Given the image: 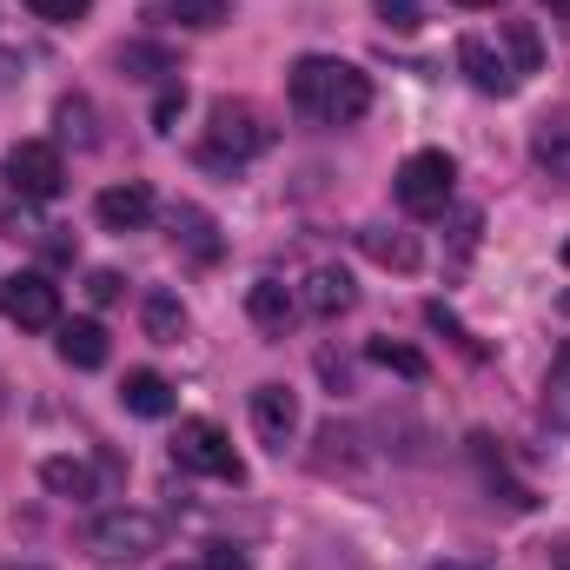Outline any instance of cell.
Returning <instances> with one entry per match:
<instances>
[{"instance_id": "6da1fadb", "label": "cell", "mask_w": 570, "mask_h": 570, "mask_svg": "<svg viewBox=\"0 0 570 570\" xmlns=\"http://www.w3.org/2000/svg\"><path fill=\"white\" fill-rule=\"evenodd\" d=\"M285 94L312 127H352L372 107V73H358L352 60H332V53H305L285 80Z\"/></svg>"}, {"instance_id": "e575fe53", "label": "cell", "mask_w": 570, "mask_h": 570, "mask_svg": "<svg viewBox=\"0 0 570 570\" xmlns=\"http://www.w3.org/2000/svg\"><path fill=\"white\" fill-rule=\"evenodd\" d=\"M438 570H464V564H438Z\"/></svg>"}, {"instance_id": "484cf974", "label": "cell", "mask_w": 570, "mask_h": 570, "mask_svg": "<svg viewBox=\"0 0 570 570\" xmlns=\"http://www.w3.org/2000/svg\"><path fill=\"white\" fill-rule=\"evenodd\" d=\"M40 20H53V27H73V20H87V7L94 0H27Z\"/></svg>"}, {"instance_id": "277c9868", "label": "cell", "mask_w": 570, "mask_h": 570, "mask_svg": "<svg viewBox=\"0 0 570 570\" xmlns=\"http://www.w3.org/2000/svg\"><path fill=\"white\" fill-rule=\"evenodd\" d=\"M213 127H206V159H259L266 146H273V127L259 120V107H246V100H213V114H206Z\"/></svg>"}, {"instance_id": "83f0119b", "label": "cell", "mask_w": 570, "mask_h": 570, "mask_svg": "<svg viewBox=\"0 0 570 570\" xmlns=\"http://www.w3.org/2000/svg\"><path fill=\"white\" fill-rule=\"evenodd\" d=\"M199 570H253V558H246L239 544H206V558H199Z\"/></svg>"}, {"instance_id": "3957f363", "label": "cell", "mask_w": 570, "mask_h": 570, "mask_svg": "<svg viewBox=\"0 0 570 570\" xmlns=\"http://www.w3.org/2000/svg\"><path fill=\"white\" fill-rule=\"evenodd\" d=\"M87 551H94L100 564H134L146 551H159V518H153V511H134V504L100 511V518L87 524Z\"/></svg>"}, {"instance_id": "603a6c76", "label": "cell", "mask_w": 570, "mask_h": 570, "mask_svg": "<svg viewBox=\"0 0 570 570\" xmlns=\"http://www.w3.org/2000/svg\"><path fill=\"white\" fill-rule=\"evenodd\" d=\"M173 20L179 27H219V20H233V0H173Z\"/></svg>"}, {"instance_id": "7c38bea8", "label": "cell", "mask_w": 570, "mask_h": 570, "mask_svg": "<svg viewBox=\"0 0 570 570\" xmlns=\"http://www.w3.org/2000/svg\"><path fill=\"white\" fill-rule=\"evenodd\" d=\"M166 226H173V246H179L186 259H199V266L219 259V226H213V213H199V206H173Z\"/></svg>"}, {"instance_id": "f1b7e54d", "label": "cell", "mask_w": 570, "mask_h": 570, "mask_svg": "<svg viewBox=\"0 0 570 570\" xmlns=\"http://www.w3.org/2000/svg\"><path fill=\"white\" fill-rule=\"evenodd\" d=\"M379 13H385V27H399V33H412L425 13H419V0H379Z\"/></svg>"}, {"instance_id": "836d02e7", "label": "cell", "mask_w": 570, "mask_h": 570, "mask_svg": "<svg viewBox=\"0 0 570 570\" xmlns=\"http://www.w3.org/2000/svg\"><path fill=\"white\" fill-rule=\"evenodd\" d=\"M564 266H570V239H564Z\"/></svg>"}, {"instance_id": "d590c367", "label": "cell", "mask_w": 570, "mask_h": 570, "mask_svg": "<svg viewBox=\"0 0 570 570\" xmlns=\"http://www.w3.org/2000/svg\"><path fill=\"white\" fill-rule=\"evenodd\" d=\"M564 312H570V292H564Z\"/></svg>"}, {"instance_id": "4fadbf2b", "label": "cell", "mask_w": 570, "mask_h": 570, "mask_svg": "<svg viewBox=\"0 0 570 570\" xmlns=\"http://www.w3.org/2000/svg\"><path fill=\"white\" fill-rule=\"evenodd\" d=\"M60 358L73 372H100L107 365V325L100 318H67L60 325Z\"/></svg>"}, {"instance_id": "44dd1931", "label": "cell", "mask_w": 570, "mask_h": 570, "mask_svg": "<svg viewBox=\"0 0 570 570\" xmlns=\"http://www.w3.org/2000/svg\"><path fill=\"white\" fill-rule=\"evenodd\" d=\"M120 67L140 73V80H159V73H173V53L153 47V40H134V47H120Z\"/></svg>"}, {"instance_id": "7402d4cb", "label": "cell", "mask_w": 570, "mask_h": 570, "mask_svg": "<svg viewBox=\"0 0 570 570\" xmlns=\"http://www.w3.org/2000/svg\"><path fill=\"white\" fill-rule=\"evenodd\" d=\"M53 120H60V134H67L73 146H94V140H100V134H94V107H87L80 94H73V100H60V114H53Z\"/></svg>"}, {"instance_id": "7a4b0ae2", "label": "cell", "mask_w": 570, "mask_h": 570, "mask_svg": "<svg viewBox=\"0 0 570 570\" xmlns=\"http://www.w3.org/2000/svg\"><path fill=\"white\" fill-rule=\"evenodd\" d=\"M392 193H399V206L412 213V219H431V213H444L451 206V193H458V159L451 153H412L405 166H399V179H392Z\"/></svg>"}, {"instance_id": "30bf717a", "label": "cell", "mask_w": 570, "mask_h": 570, "mask_svg": "<svg viewBox=\"0 0 570 570\" xmlns=\"http://www.w3.org/2000/svg\"><path fill=\"white\" fill-rule=\"evenodd\" d=\"M253 431H259L273 451H285L292 431H298V399H292L285 385H259V392H253Z\"/></svg>"}, {"instance_id": "ba28073f", "label": "cell", "mask_w": 570, "mask_h": 570, "mask_svg": "<svg viewBox=\"0 0 570 570\" xmlns=\"http://www.w3.org/2000/svg\"><path fill=\"white\" fill-rule=\"evenodd\" d=\"M458 67L471 73V87H478V94H498V100H504V94H518V67H504V60H498V47H491L484 33H464V40H458Z\"/></svg>"}, {"instance_id": "cb8c5ba5", "label": "cell", "mask_w": 570, "mask_h": 570, "mask_svg": "<svg viewBox=\"0 0 570 570\" xmlns=\"http://www.w3.org/2000/svg\"><path fill=\"white\" fill-rule=\"evenodd\" d=\"M372 358H379L385 372H399V379H425V358H419L412 345H392V338H379V345H372Z\"/></svg>"}, {"instance_id": "ffe728a7", "label": "cell", "mask_w": 570, "mask_h": 570, "mask_svg": "<svg viewBox=\"0 0 570 570\" xmlns=\"http://www.w3.org/2000/svg\"><path fill=\"white\" fill-rule=\"evenodd\" d=\"M40 478H47V491H53V498H94V471H87L80 458H47V464H40Z\"/></svg>"}, {"instance_id": "2e32d148", "label": "cell", "mask_w": 570, "mask_h": 570, "mask_svg": "<svg viewBox=\"0 0 570 570\" xmlns=\"http://www.w3.org/2000/svg\"><path fill=\"white\" fill-rule=\"evenodd\" d=\"M358 246H365V259H379L392 273H412L419 266V239L399 233V226H358Z\"/></svg>"}, {"instance_id": "8fae6325", "label": "cell", "mask_w": 570, "mask_h": 570, "mask_svg": "<svg viewBox=\"0 0 570 570\" xmlns=\"http://www.w3.org/2000/svg\"><path fill=\"white\" fill-rule=\"evenodd\" d=\"M94 213H100V226H107V233H140L146 219H153V193H146L140 179L107 186V193L94 199Z\"/></svg>"}, {"instance_id": "4316f807", "label": "cell", "mask_w": 570, "mask_h": 570, "mask_svg": "<svg viewBox=\"0 0 570 570\" xmlns=\"http://www.w3.org/2000/svg\"><path fill=\"white\" fill-rule=\"evenodd\" d=\"M179 114H186V87H166V94L153 100V134H173Z\"/></svg>"}, {"instance_id": "52a82bcc", "label": "cell", "mask_w": 570, "mask_h": 570, "mask_svg": "<svg viewBox=\"0 0 570 570\" xmlns=\"http://www.w3.org/2000/svg\"><path fill=\"white\" fill-rule=\"evenodd\" d=\"M0 318L20 325V332L60 325V285L47 279V273H13V279L0 285Z\"/></svg>"}, {"instance_id": "4dcf8cb0", "label": "cell", "mask_w": 570, "mask_h": 570, "mask_svg": "<svg viewBox=\"0 0 570 570\" xmlns=\"http://www.w3.org/2000/svg\"><path fill=\"white\" fill-rule=\"evenodd\" d=\"M551 570H570V544H558V551H551Z\"/></svg>"}, {"instance_id": "5bb4252c", "label": "cell", "mask_w": 570, "mask_h": 570, "mask_svg": "<svg viewBox=\"0 0 570 570\" xmlns=\"http://www.w3.org/2000/svg\"><path fill=\"white\" fill-rule=\"evenodd\" d=\"M352 298H358V292H352V273L318 266V273L305 279V298H298V305H305L312 318H338V312H352Z\"/></svg>"}, {"instance_id": "d6986e66", "label": "cell", "mask_w": 570, "mask_h": 570, "mask_svg": "<svg viewBox=\"0 0 570 570\" xmlns=\"http://www.w3.org/2000/svg\"><path fill=\"white\" fill-rule=\"evenodd\" d=\"M544 419L558 431H570V338H564V352L551 358V372H544Z\"/></svg>"}, {"instance_id": "8992f818", "label": "cell", "mask_w": 570, "mask_h": 570, "mask_svg": "<svg viewBox=\"0 0 570 570\" xmlns=\"http://www.w3.org/2000/svg\"><path fill=\"white\" fill-rule=\"evenodd\" d=\"M7 186H13L20 199H60V186H67L60 146H47V140H13V146H7Z\"/></svg>"}, {"instance_id": "d6a6232c", "label": "cell", "mask_w": 570, "mask_h": 570, "mask_svg": "<svg viewBox=\"0 0 570 570\" xmlns=\"http://www.w3.org/2000/svg\"><path fill=\"white\" fill-rule=\"evenodd\" d=\"M544 7H558V13H570V0H544Z\"/></svg>"}, {"instance_id": "e0dca14e", "label": "cell", "mask_w": 570, "mask_h": 570, "mask_svg": "<svg viewBox=\"0 0 570 570\" xmlns=\"http://www.w3.org/2000/svg\"><path fill=\"white\" fill-rule=\"evenodd\" d=\"M120 405H127L134 419H166V412H173V385H166L159 372H127Z\"/></svg>"}, {"instance_id": "1f68e13d", "label": "cell", "mask_w": 570, "mask_h": 570, "mask_svg": "<svg viewBox=\"0 0 570 570\" xmlns=\"http://www.w3.org/2000/svg\"><path fill=\"white\" fill-rule=\"evenodd\" d=\"M458 7H498V0H458Z\"/></svg>"}, {"instance_id": "9c48e42d", "label": "cell", "mask_w": 570, "mask_h": 570, "mask_svg": "<svg viewBox=\"0 0 570 570\" xmlns=\"http://www.w3.org/2000/svg\"><path fill=\"white\" fill-rule=\"evenodd\" d=\"M246 318L266 332V338H285L292 325H298V292L279 279H253L246 285Z\"/></svg>"}, {"instance_id": "ac0fdd59", "label": "cell", "mask_w": 570, "mask_h": 570, "mask_svg": "<svg viewBox=\"0 0 570 570\" xmlns=\"http://www.w3.org/2000/svg\"><path fill=\"white\" fill-rule=\"evenodd\" d=\"M140 318H146V338L153 345H179V332H186V305L173 292H146Z\"/></svg>"}, {"instance_id": "f546056e", "label": "cell", "mask_w": 570, "mask_h": 570, "mask_svg": "<svg viewBox=\"0 0 570 570\" xmlns=\"http://www.w3.org/2000/svg\"><path fill=\"white\" fill-rule=\"evenodd\" d=\"M87 298H94V305H114V298H120V273H107V266L87 273Z\"/></svg>"}, {"instance_id": "9a60e30c", "label": "cell", "mask_w": 570, "mask_h": 570, "mask_svg": "<svg viewBox=\"0 0 570 570\" xmlns=\"http://www.w3.org/2000/svg\"><path fill=\"white\" fill-rule=\"evenodd\" d=\"M531 159L551 173V179H570V114H544L531 127Z\"/></svg>"}, {"instance_id": "d4e9b609", "label": "cell", "mask_w": 570, "mask_h": 570, "mask_svg": "<svg viewBox=\"0 0 570 570\" xmlns=\"http://www.w3.org/2000/svg\"><path fill=\"white\" fill-rule=\"evenodd\" d=\"M504 40H511V53H518V73H538V60H544L538 33H531L524 20H511V27H504Z\"/></svg>"}, {"instance_id": "5b68a950", "label": "cell", "mask_w": 570, "mask_h": 570, "mask_svg": "<svg viewBox=\"0 0 570 570\" xmlns=\"http://www.w3.org/2000/svg\"><path fill=\"white\" fill-rule=\"evenodd\" d=\"M173 464L179 471H193V478H246L239 471V451H233V438L213 425V419H186V425L173 431Z\"/></svg>"}]
</instances>
